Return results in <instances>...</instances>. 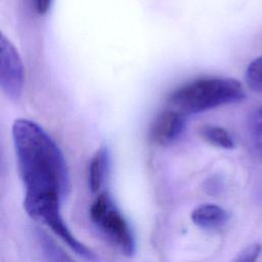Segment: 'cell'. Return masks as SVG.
<instances>
[{"instance_id": "cell-1", "label": "cell", "mask_w": 262, "mask_h": 262, "mask_svg": "<svg viewBox=\"0 0 262 262\" xmlns=\"http://www.w3.org/2000/svg\"><path fill=\"white\" fill-rule=\"evenodd\" d=\"M12 140L19 175L25 187L24 208L28 215L49 227L76 254L86 260L93 252L70 230L60 207L70 189L63 154L53 138L36 122L17 119Z\"/></svg>"}, {"instance_id": "cell-2", "label": "cell", "mask_w": 262, "mask_h": 262, "mask_svg": "<svg viewBox=\"0 0 262 262\" xmlns=\"http://www.w3.org/2000/svg\"><path fill=\"white\" fill-rule=\"evenodd\" d=\"M246 92L233 78L206 77L186 83L170 93L169 108L183 117L243 100Z\"/></svg>"}, {"instance_id": "cell-3", "label": "cell", "mask_w": 262, "mask_h": 262, "mask_svg": "<svg viewBox=\"0 0 262 262\" xmlns=\"http://www.w3.org/2000/svg\"><path fill=\"white\" fill-rule=\"evenodd\" d=\"M89 216L97 230L123 254L130 256L135 251L133 231L113 198L100 192L89 209Z\"/></svg>"}, {"instance_id": "cell-4", "label": "cell", "mask_w": 262, "mask_h": 262, "mask_svg": "<svg viewBox=\"0 0 262 262\" xmlns=\"http://www.w3.org/2000/svg\"><path fill=\"white\" fill-rule=\"evenodd\" d=\"M25 81L23 59L14 45L0 31V90L16 101L23 95Z\"/></svg>"}, {"instance_id": "cell-5", "label": "cell", "mask_w": 262, "mask_h": 262, "mask_svg": "<svg viewBox=\"0 0 262 262\" xmlns=\"http://www.w3.org/2000/svg\"><path fill=\"white\" fill-rule=\"evenodd\" d=\"M185 127L184 117L173 110H165L157 115L149 127V139L157 145L168 146L175 142Z\"/></svg>"}, {"instance_id": "cell-6", "label": "cell", "mask_w": 262, "mask_h": 262, "mask_svg": "<svg viewBox=\"0 0 262 262\" xmlns=\"http://www.w3.org/2000/svg\"><path fill=\"white\" fill-rule=\"evenodd\" d=\"M191 221L203 229H218L224 226L229 218V213L216 204H203L194 208L190 215Z\"/></svg>"}, {"instance_id": "cell-7", "label": "cell", "mask_w": 262, "mask_h": 262, "mask_svg": "<svg viewBox=\"0 0 262 262\" xmlns=\"http://www.w3.org/2000/svg\"><path fill=\"white\" fill-rule=\"evenodd\" d=\"M110 154L106 147L101 146L93 155L88 167V185L92 192H98L104 184L108 173Z\"/></svg>"}, {"instance_id": "cell-8", "label": "cell", "mask_w": 262, "mask_h": 262, "mask_svg": "<svg viewBox=\"0 0 262 262\" xmlns=\"http://www.w3.org/2000/svg\"><path fill=\"white\" fill-rule=\"evenodd\" d=\"M246 127L248 150L254 160L262 163V106L250 114Z\"/></svg>"}, {"instance_id": "cell-9", "label": "cell", "mask_w": 262, "mask_h": 262, "mask_svg": "<svg viewBox=\"0 0 262 262\" xmlns=\"http://www.w3.org/2000/svg\"><path fill=\"white\" fill-rule=\"evenodd\" d=\"M34 234L38 247L40 248L47 262H76L43 230L36 228Z\"/></svg>"}, {"instance_id": "cell-10", "label": "cell", "mask_w": 262, "mask_h": 262, "mask_svg": "<svg viewBox=\"0 0 262 262\" xmlns=\"http://www.w3.org/2000/svg\"><path fill=\"white\" fill-rule=\"evenodd\" d=\"M199 133L205 141L214 146L223 149H232L235 146V142L231 134L220 126L203 125L200 127Z\"/></svg>"}, {"instance_id": "cell-11", "label": "cell", "mask_w": 262, "mask_h": 262, "mask_svg": "<svg viewBox=\"0 0 262 262\" xmlns=\"http://www.w3.org/2000/svg\"><path fill=\"white\" fill-rule=\"evenodd\" d=\"M247 85L256 92H262V56L252 60L245 73Z\"/></svg>"}, {"instance_id": "cell-12", "label": "cell", "mask_w": 262, "mask_h": 262, "mask_svg": "<svg viewBox=\"0 0 262 262\" xmlns=\"http://www.w3.org/2000/svg\"><path fill=\"white\" fill-rule=\"evenodd\" d=\"M261 252L262 246L260 244L250 245L242 251V253L235 258L233 262H256Z\"/></svg>"}, {"instance_id": "cell-13", "label": "cell", "mask_w": 262, "mask_h": 262, "mask_svg": "<svg viewBox=\"0 0 262 262\" xmlns=\"http://www.w3.org/2000/svg\"><path fill=\"white\" fill-rule=\"evenodd\" d=\"M33 1H34V6L37 13L40 15H44L50 10L53 0H33Z\"/></svg>"}]
</instances>
